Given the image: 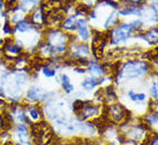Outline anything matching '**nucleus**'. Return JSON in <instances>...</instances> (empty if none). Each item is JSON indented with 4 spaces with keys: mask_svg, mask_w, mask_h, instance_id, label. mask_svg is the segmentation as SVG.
<instances>
[{
    "mask_svg": "<svg viewBox=\"0 0 158 145\" xmlns=\"http://www.w3.org/2000/svg\"><path fill=\"white\" fill-rule=\"evenodd\" d=\"M30 134L31 142L35 145H48L53 136L52 129L46 121H40L36 124H32Z\"/></svg>",
    "mask_w": 158,
    "mask_h": 145,
    "instance_id": "nucleus-1",
    "label": "nucleus"
},
{
    "mask_svg": "<svg viewBox=\"0 0 158 145\" xmlns=\"http://www.w3.org/2000/svg\"><path fill=\"white\" fill-rule=\"evenodd\" d=\"M142 23L140 21H134L132 23H123V24H119L110 35L111 44H119V43H123L129 38V36L133 31L135 30L137 26H140Z\"/></svg>",
    "mask_w": 158,
    "mask_h": 145,
    "instance_id": "nucleus-2",
    "label": "nucleus"
},
{
    "mask_svg": "<svg viewBox=\"0 0 158 145\" xmlns=\"http://www.w3.org/2000/svg\"><path fill=\"white\" fill-rule=\"evenodd\" d=\"M149 70V66L143 61H129L125 63L123 69L119 71V77L125 79H136L145 74Z\"/></svg>",
    "mask_w": 158,
    "mask_h": 145,
    "instance_id": "nucleus-3",
    "label": "nucleus"
},
{
    "mask_svg": "<svg viewBox=\"0 0 158 145\" xmlns=\"http://www.w3.org/2000/svg\"><path fill=\"white\" fill-rule=\"evenodd\" d=\"M48 96V93L44 92L40 87H31L30 89H28L26 93V100L30 103L31 105H34L37 101H44Z\"/></svg>",
    "mask_w": 158,
    "mask_h": 145,
    "instance_id": "nucleus-4",
    "label": "nucleus"
},
{
    "mask_svg": "<svg viewBox=\"0 0 158 145\" xmlns=\"http://www.w3.org/2000/svg\"><path fill=\"white\" fill-rule=\"evenodd\" d=\"M126 115H127V111L120 104H114V105H111L109 107V116L114 122H123V120H126V118H127Z\"/></svg>",
    "mask_w": 158,
    "mask_h": 145,
    "instance_id": "nucleus-5",
    "label": "nucleus"
},
{
    "mask_svg": "<svg viewBox=\"0 0 158 145\" xmlns=\"http://www.w3.org/2000/svg\"><path fill=\"white\" fill-rule=\"evenodd\" d=\"M76 114L79 115L81 120H87L89 118H95L99 114V108L94 105H84L83 108Z\"/></svg>",
    "mask_w": 158,
    "mask_h": 145,
    "instance_id": "nucleus-6",
    "label": "nucleus"
},
{
    "mask_svg": "<svg viewBox=\"0 0 158 145\" xmlns=\"http://www.w3.org/2000/svg\"><path fill=\"white\" fill-rule=\"evenodd\" d=\"M90 54V51L88 48V45L83 44V43H80V44L74 45V52L72 53V57L75 59H83V57H88Z\"/></svg>",
    "mask_w": 158,
    "mask_h": 145,
    "instance_id": "nucleus-7",
    "label": "nucleus"
},
{
    "mask_svg": "<svg viewBox=\"0 0 158 145\" xmlns=\"http://www.w3.org/2000/svg\"><path fill=\"white\" fill-rule=\"evenodd\" d=\"M26 111L27 114H29V119L35 121V122H40L42 121V116H43V113L40 111V107H37L35 105H28L26 106Z\"/></svg>",
    "mask_w": 158,
    "mask_h": 145,
    "instance_id": "nucleus-8",
    "label": "nucleus"
},
{
    "mask_svg": "<svg viewBox=\"0 0 158 145\" xmlns=\"http://www.w3.org/2000/svg\"><path fill=\"white\" fill-rule=\"evenodd\" d=\"M76 29L79 31V36L82 40H88L90 37V32L87 24H85V20H77L76 22Z\"/></svg>",
    "mask_w": 158,
    "mask_h": 145,
    "instance_id": "nucleus-9",
    "label": "nucleus"
},
{
    "mask_svg": "<svg viewBox=\"0 0 158 145\" xmlns=\"http://www.w3.org/2000/svg\"><path fill=\"white\" fill-rule=\"evenodd\" d=\"M76 22H77L76 16H75V15H73V16L67 18L66 20H64V21H62V23H61V26L65 29V30L74 31V30H76Z\"/></svg>",
    "mask_w": 158,
    "mask_h": 145,
    "instance_id": "nucleus-10",
    "label": "nucleus"
},
{
    "mask_svg": "<svg viewBox=\"0 0 158 145\" xmlns=\"http://www.w3.org/2000/svg\"><path fill=\"white\" fill-rule=\"evenodd\" d=\"M98 81H97V79H95V77H88V79H85L81 83V87L84 89V90H88V91H90V90H92V89H95L98 85Z\"/></svg>",
    "mask_w": 158,
    "mask_h": 145,
    "instance_id": "nucleus-11",
    "label": "nucleus"
},
{
    "mask_svg": "<svg viewBox=\"0 0 158 145\" xmlns=\"http://www.w3.org/2000/svg\"><path fill=\"white\" fill-rule=\"evenodd\" d=\"M61 85H62L64 91H65L66 93H70L73 90H74V85L70 83L69 77H68L66 74L61 75Z\"/></svg>",
    "mask_w": 158,
    "mask_h": 145,
    "instance_id": "nucleus-12",
    "label": "nucleus"
},
{
    "mask_svg": "<svg viewBox=\"0 0 158 145\" xmlns=\"http://www.w3.org/2000/svg\"><path fill=\"white\" fill-rule=\"evenodd\" d=\"M89 71H90V74L92 75V77L94 76H102L103 73H104V69H103V67L101 65H98L96 62H90L89 63Z\"/></svg>",
    "mask_w": 158,
    "mask_h": 145,
    "instance_id": "nucleus-13",
    "label": "nucleus"
},
{
    "mask_svg": "<svg viewBox=\"0 0 158 145\" xmlns=\"http://www.w3.org/2000/svg\"><path fill=\"white\" fill-rule=\"evenodd\" d=\"M20 51H21V48L19 47L16 44H14V43H6L5 44V52L9 53V54L20 55Z\"/></svg>",
    "mask_w": 158,
    "mask_h": 145,
    "instance_id": "nucleus-14",
    "label": "nucleus"
},
{
    "mask_svg": "<svg viewBox=\"0 0 158 145\" xmlns=\"http://www.w3.org/2000/svg\"><path fill=\"white\" fill-rule=\"evenodd\" d=\"M128 97H129L133 101H144L145 100L144 93H135L134 91H129V92H128Z\"/></svg>",
    "mask_w": 158,
    "mask_h": 145,
    "instance_id": "nucleus-15",
    "label": "nucleus"
},
{
    "mask_svg": "<svg viewBox=\"0 0 158 145\" xmlns=\"http://www.w3.org/2000/svg\"><path fill=\"white\" fill-rule=\"evenodd\" d=\"M56 73H57V70L54 68H52L50 65L43 67V74L46 77H53V76H56Z\"/></svg>",
    "mask_w": 158,
    "mask_h": 145,
    "instance_id": "nucleus-16",
    "label": "nucleus"
},
{
    "mask_svg": "<svg viewBox=\"0 0 158 145\" xmlns=\"http://www.w3.org/2000/svg\"><path fill=\"white\" fill-rule=\"evenodd\" d=\"M117 20H118V15H117V13L114 12V13L110 14V16H109V18L106 20L105 22V28H110V26H113L114 23L117 22Z\"/></svg>",
    "mask_w": 158,
    "mask_h": 145,
    "instance_id": "nucleus-17",
    "label": "nucleus"
},
{
    "mask_svg": "<svg viewBox=\"0 0 158 145\" xmlns=\"http://www.w3.org/2000/svg\"><path fill=\"white\" fill-rule=\"evenodd\" d=\"M4 32L6 34V35H12L13 32H15L14 30H12V26H10L8 21H6L4 24Z\"/></svg>",
    "mask_w": 158,
    "mask_h": 145,
    "instance_id": "nucleus-18",
    "label": "nucleus"
},
{
    "mask_svg": "<svg viewBox=\"0 0 158 145\" xmlns=\"http://www.w3.org/2000/svg\"><path fill=\"white\" fill-rule=\"evenodd\" d=\"M151 93H152L154 98H157L158 97V84L157 83H155L154 85H152V88H151Z\"/></svg>",
    "mask_w": 158,
    "mask_h": 145,
    "instance_id": "nucleus-19",
    "label": "nucleus"
},
{
    "mask_svg": "<svg viewBox=\"0 0 158 145\" xmlns=\"http://www.w3.org/2000/svg\"><path fill=\"white\" fill-rule=\"evenodd\" d=\"M5 106H6V103H5V100L0 98V108H4Z\"/></svg>",
    "mask_w": 158,
    "mask_h": 145,
    "instance_id": "nucleus-20",
    "label": "nucleus"
},
{
    "mask_svg": "<svg viewBox=\"0 0 158 145\" xmlns=\"http://www.w3.org/2000/svg\"><path fill=\"white\" fill-rule=\"evenodd\" d=\"M154 8L156 10V14H158V1L157 2H154Z\"/></svg>",
    "mask_w": 158,
    "mask_h": 145,
    "instance_id": "nucleus-21",
    "label": "nucleus"
},
{
    "mask_svg": "<svg viewBox=\"0 0 158 145\" xmlns=\"http://www.w3.org/2000/svg\"><path fill=\"white\" fill-rule=\"evenodd\" d=\"M90 18H96V13H95V12H91V13H90Z\"/></svg>",
    "mask_w": 158,
    "mask_h": 145,
    "instance_id": "nucleus-22",
    "label": "nucleus"
},
{
    "mask_svg": "<svg viewBox=\"0 0 158 145\" xmlns=\"http://www.w3.org/2000/svg\"><path fill=\"white\" fill-rule=\"evenodd\" d=\"M4 4H5L4 1H0V10H2V8H4V7H5Z\"/></svg>",
    "mask_w": 158,
    "mask_h": 145,
    "instance_id": "nucleus-23",
    "label": "nucleus"
}]
</instances>
